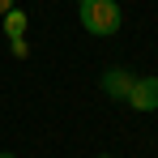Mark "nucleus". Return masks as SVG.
I'll use <instances>...</instances> for the list:
<instances>
[{"mask_svg":"<svg viewBox=\"0 0 158 158\" xmlns=\"http://www.w3.org/2000/svg\"><path fill=\"white\" fill-rule=\"evenodd\" d=\"M9 9H13V0H0V13H9Z\"/></svg>","mask_w":158,"mask_h":158,"instance_id":"obj_6","label":"nucleus"},{"mask_svg":"<svg viewBox=\"0 0 158 158\" xmlns=\"http://www.w3.org/2000/svg\"><path fill=\"white\" fill-rule=\"evenodd\" d=\"M94 158H115V154H94Z\"/></svg>","mask_w":158,"mask_h":158,"instance_id":"obj_8","label":"nucleus"},{"mask_svg":"<svg viewBox=\"0 0 158 158\" xmlns=\"http://www.w3.org/2000/svg\"><path fill=\"white\" fill-rule=\"evenodd\" d=\"M0 17H4V34H9V39H17V34H26V26H30V17L22 13V9H17V4H13L9 13H0Z\"/></svg>","mask_w":158,"mask_h":158,"instance_id":"obj_4","label":"nucleus"},{"mask_svg":"<svg viewBox=\"0 0 158 158\" xmlns=\"http://www.w3.org/2000/svg\"><path fill=\"white\" fill-rule=\"evenodd\" d=\"M77 17H81V30L94 34V39H111L124 26L120 0H77Z\"/></svg>","mask_w":158,"mask_h":158,"instance_id":"obj_1","label":"nucleus"},{"mask_svg":"<svg viewBox=\"0 0 158 158\" xmlns=\"http://www.w3.org/2000/svg\"><path fill=\"white\" fill-rule=\"evenodd\" d=\"M9 52L17 56V60H26V56H30V43L22 39V34H17V39H9Z\"/></svg>","mask_w":158,"mask_h":158,"instance_id":"obj_5","label":"nucleus"},{"mask_svg":"<svg viewBox=\"0 0 158 158\" xmlns=\"http://www.w3.org/2000/svg\"><path fill=\"white\" fill-rule=\"evenodd\" d=\"M132 81H137V73H132V69H124V64H115V69H107V73H103V81H98V85H103L107 98L124 103V98H128V90H132Z\"/></svg>","mask_w":158,"mask_h":158,"instance_id":"obj_2","label":"nucleus"},{"mask_svg":"<svg viewBox=\"0 0 158 158\" xmlns=\"http://www.w3.org/2000/svg\"><path fill=\"white\" fill-rule=\"evenodd\" d=\"M124 103L132 111H158V77H137Z\"/></svg>","mask_w":158,"mask_h":158,"instance_id":"obj_3","label":"nucleus"},{"mask_svg":"<svg viewBox=\"0 0 158 158\" xmlns=\"http://www.w3.org/2000/svg\"><path fill=\"white\" fill-rule=\"evenodd\" d=\"M0 158H17V154H9V150H0Z\"/></svg>","mask_w":158,"mask_h":158,"instance_id":"obj_7","label":"nucleus"}]
</instances>
